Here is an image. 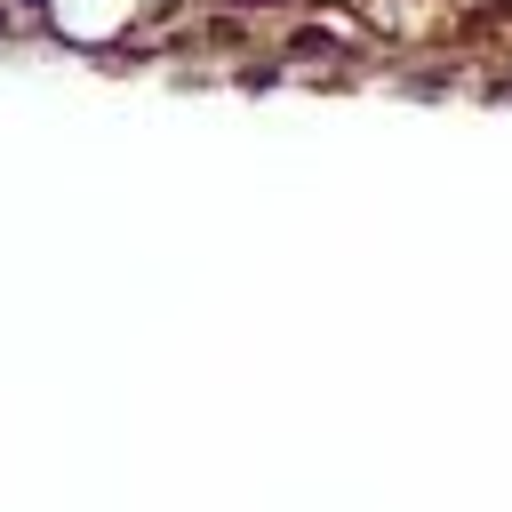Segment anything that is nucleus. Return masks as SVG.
Returning <instances> with one entry per match:
<instances>
[{"label": "nucleus", "instance_id": "obj_1", "mask_svg": "<svg viewBox=\"0 0 512 512\" xmlns=\"http://www.w3.org/2000/svg\"><path fill=\"white\" fill-rule=\"evenodd\" d=\"M120 16V0H72V24L80 32H96V24H112Z\"/></svg>", "mask_w": 512, "mask_h": 512}]
</instances>
